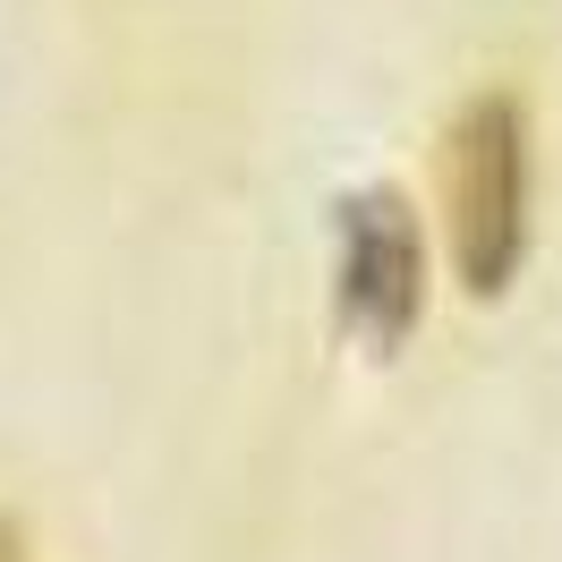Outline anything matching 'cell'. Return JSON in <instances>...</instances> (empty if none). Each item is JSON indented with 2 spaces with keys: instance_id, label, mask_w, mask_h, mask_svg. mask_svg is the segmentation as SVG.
<instances>
[{
  "instance_id": "2",
  "label": "cell",
  "mask_w": 562,
  "mask_h": 562,
  "mask_svg": "<svg viewBox=\"0 0 562 562\" xmlns=\"http://www.w3.org/2000/svg\"><path fill=\"white\" fill-rule=\"evenodd\" d=\"M426 299V247L418 213L401 188H367L341 205V307L375 350H401Z\"/></svg>"
},
{
  "instance_id": "1",
  "label": "cell",
  "mask_w": 562,
  "mask_h": 562,
  "mask_svg": "<svg viewBox=\"0 0 562 562\" xmlns=\"http://www.w3.org/2000/svg\"><path fill=\"white\" fill-rule=\"evenodd\" d=\"M452 265L460 281L494 299L520 273L528 247V120L512 94H469L452 120Z\"/></svg>"
},
{
  "instance_id": "3",
  "label": "cell",
  "mask_w": 562,
  "mask_h": 562,
  "mask_svg": "<svg viewBox=\"0 0 562 562\" xmlns=\"http://www.w3.org/2000/svg\"><path fill=\"white\" fill-rule=\"evenodd\" d=\"M0 562H35V554H26V528L9 520V512H0Z\"/></svg>"
}]
</instances>
